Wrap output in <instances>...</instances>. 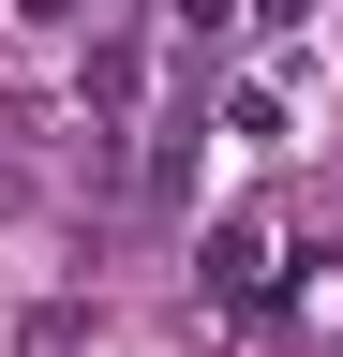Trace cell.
Instances as JSON below:
<instances>
[{
    "label": "cell",
    "instance_id": "1",
    "mask_svg": "<svg viewBox=\"0 0 343 357\" xmlns=\"http://www.w3.org/2000/svg\"><path fill=\"white\" fill-rule=\"evenodd\" d=\"M194 283H209V298H269V238H254V223H209Z\"/></svg>",
    "mask_w": 343,
    "mask_h": 357
},
{
    "label": "cell",
    "instance_id": "4",
    "mask_svg": "<svg viewBox=\"0 0 343 357\" xmlns=\"http://www.w3.org/2000/svg\"><path fill=\"white\" fill-rule=\"evenodd\" d=\"M15 15H75V0H15Z\"/></svg>",
    "mask_w": 343,
    "mask_h": 357
},
{
    "label": "cell",
    "instance_id": "3",
    "mask_svg": "<svg viewBox=\"0 0 343 357\" xmlns=\"http://www.w3.org/2000/svg\"><path fill=\"white\" fill-rule=\"evenodd\" d=\"M254 15H314V0H254Z\"/></svg>",
    "mask_w": 343,
    "mask_h": 357
},
{
    "label": "cell",
    "instance_id": "2",
    "mask_svg": "<svg viewBox=\"0 0 343 357\" xmlns=\"http://www.w3.org/2000/svg\"><path fill=\"white\" fill-rule=\"evenodd\" d=\"M180 30H194V45H224V30H239V0H180Z\"/></svg>",
    "mask_w": 343,
    "mask_h": 357
}]
</instances>
